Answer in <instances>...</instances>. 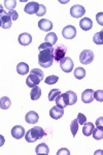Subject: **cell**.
<instances>
[{
	"label": "cell",
	"mask_w": 103,
	"mask_h": 155,
	"mask_svg": "<svg viewBox=\"0 0 103 155\" xmlns=\"http://www.w3.org/2000/svg\"><path fill=\"white\" fill-rule=\"evenodd\" d=\"M39 54H38V64L43 68H49L53 65L54 62V48L52 45L43 42L38 47Z\"/></svg>",
	"instance_id": "obj_1"
},
{
	"label": "cell",
	"mask_w": 103,
	"mask_h": 155,
	"mask_svg": "<svg viewBox=\"0 0 103 155\" xmlns=\"http://www.w3.org/2000/svg\"><path fill=\"white\" fill-rule=\"evenodd\" d=\"M44 136V130L40 126L33 127V128L29 129L27 132H25V139L28 143H34L37 140L41 139Z\"/></svg>",
	"instance_id": "obj_2"
},
{
	"label": "cell",
	"mask_w": 103,
	"mask_h": 155,
	"mask_svg": "<svg viewBox=\"0 0 103 155\" xmlns=\"http://www.w3.org/2000/svg\"><path fill=\"white\" fill-rule=\"evenodd\" d=\"M66 53H67V47L64 46V45H58L56 48L54 49V61L60 62L64 57H66Z\"/></svg>",
	"instance_id": "obj_3"
},
{
	"label": "cell",
	"mask_w": 103,
	"mask_h": 155,
	"mask_svg": "<svg viewBox=\"0 0 103 155\" xmlns=\"http://www.w3.org/2000/svg\"><path fill=\"white\" fill-rule=\"evenodd\" d=\"M94 60V53L91 50H84L79 55V62L85 65L91 64Z\"/></svg>",
	"instance_id": "obj_4"
},
{
	"label": "cell",
	"mask_w": 103,
	"mask_h": 155,
	"mask_svg": "<svg viewBox=\"0 0 103 155\" xmlns=\"http://www.w3.org/2000/svg\"><path fill=\"white\" fill-rule=\"evenodd\" d=\"M11 19L8 16L7 12L3 11V8L0 9V24H1V28L3 29H9L11 27Z\"/></svg>",
	"instance_id": "obj_5"
},
{
	"label": "cell",
	"mask_w": 103,
	"mask_h": 155,
	"mask_svg": "<svg viewBox=\"0 0 103 155\" xmlns=\"http://www.w3.org/2000/svg\"><path fill=\"white\" fill-rule=\"evenodd\" d=\"M86 14V9L82 5L80 4H75L70 8V15H71L72 18L74 19H79L82 18V16Z\"/></svg>",
	"instance_id": "obj_6"
},
{
	"label": "cell",
	"mask_w": 103,
	"mask_h": 155,
	"mask_svg": "<svg viewBox=\"0 0 103 155\" xmlns=\"http://www.w3.org/2000/svg\"><path fill=\"white\" fill-rule=\"evenodd\" d=\"M60 67L64 72H71L73 69V61L69 57H64L60 61Z\"/></svg>",
	"instance_id": "obj_7"
},
{
	"label": "cell",
	"mask_w": 103,
	"mask_h": 155,
	"mask_svg": "<svg viewBox=\"0 0 103 155\" xmlns=\"http://www.w3.org/2000/svg\"><path fill=\"white\" fill-rule=\"evenodd\" d=\"M62 35L66 39H73L76 35V29L72 25H67L62 30Z\"/></svg>",
	"instance_id": "obj_8"
},
{
	"label": "cell",
	"mask_w": 103,
	"mask_h": 155,
	"mask_svg": "<svg viewBox=\"0 0 103 155\" xmlns=\"http://www.w3.org/2000/svg\"><path fill=\"white\" fill-rule=\"evenodd\" d=\"M56 101V106L61 107V109H64L67 106H69V101H68V95L67 93H60L59 95L56 97L55 99Z\"/></svg>",
	"instance_id": "obj_9"
},
{
	"label": "cell",
	"mask_w": 103,
	"mask_h": 155,
	"mask_svg": "<svg viewBox=\"0 0 103 155\" xmlns=\"http://www.w3.org/2000/svg\"><path fill=\"white\" fill-rule=\"evenodd\" d=\"M40 82H41L40 78L37 77L36 74H30L26 79V85L28 87H30V88H33L35 86H38L40 84Z\"/></svg>",
	"instance_id": "obj_10"
},
{
	"label": "cell",
	"mask_w": 103,
	"mask_h": 155,
	"mask_svg": "<svg viewBox=\"0 0 103 155\" xmlns=\"http://www.w3.org/2000/svg\"><path fill=\"white\" fill-rule=\"evenodd\" d=\"M38 8H39V3L38 2H35V1H30L28 3L25 5V12L28 15H33L38 12Z\"/></svg>",
	"instance_id": "obj_11"
},
{
	"label": "cell",
	"mask_w": 103,
	"mask_h": 155,
	"mask_svg": "<svg viewBox=\"0 0 103 155\" xmlns=\"http://www.w3.org/2000/svg\"><path fill=\"white\" fill-rule=\"evenodd\" d=\"M11 136L14 139L20 140L25 136V129L22 125H16L11 128Z\"/></svg>",
	"instance_id": "obj_12"
},
{
	"label": "cell",
	"mask_w": 103,
	"mask_h": 155,
	"mask_svg": "<svg viewBox=\"0 0 103 155\" xmlns=\"http://www.w3.org/2000/svg\"><path fill=\"white\" fill-rule=\"evenodd\" d=\"M63 115H64V109H61V107H59L57 106L53 107L52 109L50 110V116L55 120L62 118Z\"/></svg>",
	"instance_id": "obj_13"
},
{
	"label": "cell",
	"mask_w": 103,
	"mask_h": 155,
	"mask_svg": "<svg viewBox=\"0 0 103 155\" xmlns=\"http://www.w3.org/2000/svg\"><path fill=\"white\" fill-rule=\"evenodd\" d=\"M82 101L85 104H91L94 101V91L92 89H86L82 94Z\"/></svg>",
	"instance_id": "obj_14"
},
{
	"label": "cell",
	"mask_w": 103,
	"mask_h": 155,
	"mask_svg": "<svg viewBox=\"0 0 103 155\" xmlns=\"http://www.w3.org/2000/svg\"><path fill=\"white\" fill-rule=\"evenodd\" d=\"M18 41H19L20 45L22 46H29L32 42V36L30 35L29 33L25 32V33H21L18 37Z\"/></svg>",
	"instance_id": "obj_15"
},
{
	"label": "cell",
	"mask_w": 103,
	"mask_h": 155,
	"mask_svg": "<svg viewBox=\"0 0 103 155\" xmlns=\"http://www.w3.org/2000/svg\"><path fill=\"white\" fill-rule=\"evenodd\" d=\"M38 28L42 31H51L53 29V23L52 21L47 19H42L38 22Z\"/></svg>",
	"instance_id": "obj_16"
},
{
	"label": "cell",
	"mask_w": 103,
	"mask_h": 155,
	"mask_svg": "<svg viewBox=\"0 0 103 155\" xmlns=\"http://www.w3.org/2000/svg\"><path fill=\"white\" fill-rule=\"evenodd\" d=\"M38 119H39V116L38 114L36 113V112L34 111H30L28 113L26 114V116H25V120H26L27 123L29 124H35L38 122Z\"/></svg>",
	"instance_id": "obj_17"
},
{
	"label": "cell",
	"mask_w": 103,
	"mask_h": 155,
	"mask_svg": "<svg viewBox=\"0 0 103 155\" xmlns=\"http://www.w3.org/2000/svg\"><path fill=\"white\" fill-rule=\"evenodd\" d=\"M79 26L84 31H88V30L92 29L93 27V22L90 18H82L79 21Z\"/></svg>",
	"instance_id": "obj_18"
},
{
	"label": "cell",
	"mask_w": 103,
	"mask_h": 155,
	"mask_svg": "<svg viewBox=\"0 0 103 155\" xmlns=\"http://www.w3.org/2000/svg\"><path fill=\"white\" fill-rule=\"evenodd\" d=\"M29 65L25 62H20L17 65V72L21 76H25L29 72Z\"/></svg>",
	"instance_id": "obj_19"
},
{
	"label": "cell",
	"mask_w": 103,
	"mask_h": 155,
	"mask_svg": "<svg viewBox=\"0 0 103 155\" xmlns=\"http://www.w3.org/2000/svg\"><path fill=\"white\" fill-rule=\"evenodd\" d=\"M35 152H36L37 155H40V154H50V149L49 147H47V144L44 143H41L39 145H37L36 148H35Z\"/></svg>",
	"instance_id": "obj_20"
},
{
	"label": "cell",
	"mask_w": 103,
	"mask_h": 155,
	"mask_svg": "<svg viewBox=\"0 0 103 155\" xmlns=\"http://www.w3.org/2000/svg\"><path fill=\"white\" fill-rule=\"evenodd\" d=\"M93 129H94V124L92 122H86L82 126V134L86 137H90L92 134Z\"/></svg>",
	"instance_id": "obj_21"
},
{
	"label": "cell",
	"mask_w": 103,
	"mask_h": 155,
	"mask_svg": "<svg viewBox=\"0 0 103 155\" xmlns=\"http://www.w3.org/2000/svg\"><path fill=\"white\" fill-rule=\"evenodd\" d=\"M41 96V89L39 86H35L32 88L31 93H30V97H31L32 101H38Z\"/></svg>",
	"instance_id": "obj_22"
},
{
	"label": "cell",
	"mask_w": 103,
	"mask_h": 155,
	"mask_svg": "<svg viewBox=\"0 0 103 155\" xmlns=\"http://www.w3.org/2000/svg\"><path fill=\"white\" fill-rule=\"evenodd\" d=\"M57 34L54 33V32H50V33H47L46 37H44V42H47V44L50 45H56L57 42Z\"/></svg>",
	"instance_id": "obj_23"
},
{
	"label": "cell",
	"mask_w": 103,
	"mask_h": 155,
	"mask_svg": "<svg viewBox=\"0 0 103 155\" xmlns=\"http://www.w3.org/2000/svg\"><path fill=\"white\" fill-rule=\"evenodd\" d=\"M92 134H93V137H94L95 140H102L103 139V128L102 126H99L97 127V128H94L92 131Z\"/></svg>",
	"instance_id": "obj_24"
},
{
	"label": "cell",
	"mask_w": 103,
	"mask_h": 155,
	"mask_svg": "<svg viewBox=\"0 0 103 155\" xmlns=\"http://www.w3.org/2000/svg\"><path fill=\"white\" fill-rule=\"evenodd\" d=\"M11 101L7 96H3L0 98V107H1L2 110H7L11 107Z\"/></svg>",
	"instance_id": "obj_25"
},
{
	"label": "cell",
	"mask_w": 103,
	"mask_h": 155,
	"mask_svg": "<svg viewBox=\"0 0 103 155\" xmlns=\"http://www.w3.org/2000/svg\"><path fill=\"white\" fill-rule=\"evenodd\" d=\"M74 77L77 80H82L86 77V69L82 68V67H76L74 69Z\"/></svg>",
	"instance_id": "obj_26"
},
{
	"label": "cell",
	"mask_w": 103,
	"mask_h": 155,
	"mask_svg": "<svg viewBox=\"0 0 103 155\" xmlns=\"http://www.w3.org/2000/svg\"><path fill=\"white\" fill-rule=\"evenodd\" d=\"M66 93H67V95H68L69 106H73V104H76V101H77V95L75 94V92L71 91V90H69V91H67Z\"/></svg>",
	"instance_id": "obj_27"
},
{
	"label": "cell",
	"mask_w": 103,
	"mask_h": 155,
	"mask_svg": "<svg viewBox=\"0 0 103 155\" xmlns=\"http://www.w3.org/2000/svg\"><path fill=\"white\" fill-rule=\"evenodd\" d=\"M79 122H77L76 119L72 120L71 123H70V131H71V134H72V136H73V137L76 136L77 130H79Z\"/></svg>",
	"instance_id": "obj_28"
},
{
	"label": "cell",
	"mask_w": 103,
	"mask_h": 155,
	"mask_svg": "<svg viewBox=\"0 0 103 155\" xmlns=\"http://www.w3.org/2000/svg\"><path fill=\"white\" fill-rule=\"evenodd\" d=\"M102 34H103V31H99V32H97V33H95V35L93 36V41H94L96 45H98V46L103 45Z\"/></svg>",
	"instance_id": "obj_29"
},
{
	"label": "cell",
	"mask_w": 103,
	"mask_h": 155,
	"mask_svg": "<svg viewBox=\"0 0 103 155\" xmlns=\"http://www.w3.org/2000/svg\"><path fill=\"white\" fill-rule=\"evenodd\" d=\"M17 6L16 0H5L4 1V7L8 11H14V8Z\"/></svg>",
	"instance_id": "obj_30"
},
{
	"label": "cell",
	"mask_w": 103,
	"mask_h": 155,
	"mask_svg": "<svg viewBox=\"0 0 103 155\" xmlns=\"http://www.w3.org/2000/svg\"><path fill=\"white\" fill-rule=\"evenodd\" d=\"M60 93H61V91H60L59 89H52L49 93V101H54L55 99H56V97L59 95Z\"/></svg>",
	"instance_id": "obj_31"
},
{
	"label": "cell",
	"mask_w": 103,
	"mask_h": 155,
	"mask_svg": "<svg viewBox=\"0 0 103 155\" xmlns=\"http://www.w3.org/2000/svg\"><path fill=\"white\" fill-rule=\"evenodd\" d=\"M58 80H59V78L57 76H49L44 79V82H46V84L47 85H55L58 82Z\"/></svg>",
	"instance_id": "obj_32"
},
{
	"label": "cell",
	"mask_w": 103,
	"mask_h": 155,
	"mask_svg": "<svg viewBox=\"0 0 103 155\" xmlns=\"http://www.w3.org/2000/svg\"><path fill=\"white\" fill-rule=\"evenodd\" d=\"M94 98L96 99L97 101H99V102L103 101V91H102V90H97V91H94Z\"/></svg>",
	"instance_id": "obj_33"
},
{
	"label": "cell",
	"mask_w": 103,
	"mask_h": 155,
	"mask_svg": "<svg viewBox=\"0 0 103 155\" xmlns=\"http://www.w3.org/2000/svg\"><path fill=\"white\" fill-rule=\"evenodd\" d=\"M30 74H36L37 77H39L40 78V80H43V78H44V74H43V71H41V69H38V68H33V69H31L30 71Z\"/></svg>",
	"instance_id": "obj_34"
},
{
	"label": "cell",
	"mask_w": 103,
	"mask_h": 155,
	"mask_svg": "<svg viewBox=\"0 0 103 155\" xmlns=\"http://www.w3.org/2000/svg\"><path fill=\"white\" fill-rule=\"evenodd\" d=\"M77 122H79V124H80V125H84L85 123L87 122V118L86 116H85L82 113H79V115H77Z\"/></svg>",
	"instance_id": "obj_35"
},
{
	"label": "cell",
	"mask_w": 103,
	"mask_h": 155,
	"mask_svg": "<svg viewBox=\"0 0 103 155\" xmlns=\"http://www.w3.org/2000/svg\"><path fill=\"white\" fill-rule=\"evenodd\" d=\"M47 12V8L46 6L43 5V4H39V8H38V12H36V16L37 17H42L44 16Z\"/></svg>",
	"instance_id": "obj_36"
},
{
	"label": "cell",
	"mask_w": 103,
	"mask_h": 155,
	"mask_svg": "<svg viewBox=\"0 0 103 155\" xmlns=\"http://www.w3.org/2000/svg\"><path fill=\"white\" fill-rule=\"evenodd\" d=\"M7 14L11 17V21H17L18 18H19V14H18L16 11H9V12H7Z\"/></svg>",
	"instance_id": "obj_37"
},
{
	"label": "cell",
	"mask_w": 103,
	"mask_h": 155,
	"mask_svg": "<svg viewBox=\"0 0 103 155\" xmlns=\"http://www.w3.org/2000/svg\"><path fill=\"white\" fill-rule=\"evenodd\" d=\"M102 17H103V12H99V14H97V16H96V20H97L98 24H99V25H101V26L103 25Z\"/></svg>",
	"instance_id": "obj_38"
},
{
	"label": "cell",
	"mask_w": 103,
	"mask_h": 155,
	"mask_svg": "<svg viewBox=\"0 0 103 155\" xmlns=\"http://www.w3.org/2000/svg\"><path fill=\"white\" fill-rule=\"evenodd\" d=\"M61 154H66V155H69V154H70V152H69V150H68V149H66V148H62V149H60L59 151L57 152V155H61Z\"/></svg>",
	"instance_id": "obj_39"
},
{
	"label": "cell",
	"mask_w": 103,
	"mask_h": 155,
	"mask_svg": "<svg viewBox=\"0 0 103 155\" xmlns=\"http://www.w3.org/2000/svg\"><path fill=\"white\" fill-rule=\"evenodd\" d=\"M102 117H100V118H98L97 119V121H96V125L97 127H99V126H102Z\"/></svg>",
	"instance_id": "obj_40"
},
{
	"label": "cell",
	"mask_w": 103,
	"mask_h": 155,
	"mask_svg": "<svg viewBox=\"0 0 103 155\" xmlns=\"http://www.w3.org/2000/svg\"><path fill=\"white\" fill-rule=\"evenodd\" d=\"M4 143H5V139H4L3 136H1V134H0V147L3 146Z\"/></svg>",
	"instance_id": "obj_41"
},
{
	"label": "cell",
	"mask_w": 103,
	"mask_h": 155,
	"mask_svg": "<svg viewBox=\"0 0 103 155\" xmlns=\"http://www.w3.org/2000/svg\"><path fill=\"white\" fill-rule=\"evenodd\" d=\"M0 9H2V5H1V4H0Z\"/></svg>",
	"instance_id": "obj_42"
}]
</instances>
